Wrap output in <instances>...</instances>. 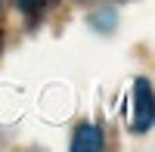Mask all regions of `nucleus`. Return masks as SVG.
Returning <instances> with one entry per match:
<instances>
[{"instance_id":"nucleus-3","label":"nucleus","mask_w":155,"mask_h":152,"mask_svg":"<svg viewBox=\"0 0 155 152\" xmlns=\"http://www.w3.org/2000/svg\"><path fill=\"white\" fill-rule=\"evenodd\" d=\"M22 9H25V12H28V16L34 19L37 12H41V0H22Z\"/></svg>"},{"instance_id":"nucleus-2","label":"nucleus","mask_w":155,"mask_h":152,"mask_svg":"<svg viewBox=\"0 0 155 152\" xmlns=\"http://www.w3.org/2000/svg\"><path fill=\"white\" fill-rule=\"evenodd\" d=\"M74 152H90V149H102V134L96 124H84V127L74 131V140H71Z\"/></svg>"},{"instance_id":"nucleus-1","label":"nucleus","mask_w":155,"mask_h":152,"mask_svg":"<svg viewBox=\"0 0 155 152\" xmlns=\"http://www.w3.org/2000/svg\"><path fill=\"white\" fill-rule=\"evenodd\" d=\"M152 118H155V103H152V84L146 78H140L134 84V131L137 134H146L152 127Z\"/></svg>"}]
</instances>
